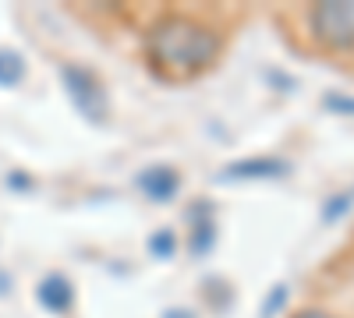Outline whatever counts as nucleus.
Segmentation results:
<instances>
[{
	"mask_svg": "<svg viewBox=\"0 0 354 318\" xmlns=\"http://www.w3.org/2000/svg\"><path fill=\"white\" fill-rule=\"evenodd\" d=\"M145 50H149V61L170 74V78H192L202 74L205 68L216 64L220 57V36L209 25H202L195 18L185 14H167L160 18L149 36H145Z\"/></svg>",
	"mask_w": 354,
	"mask_h": 318,
	"instance_id": "nucleus-1",
	"label": "nucleus"
},
{
	"mask_svg": "<svg viewBox=\"0 0 354 318\" xmlns=\"http://www.w3.org/2000/svg\"><path fill=\"white\" fill-rule=\"evenodd\" d=\"M61 81H64V92H68L71 106L88 124H100L106 117V89H103V81L93 68L64 61L61 64Z\"/></svg>",
	"mask_w": 354,
	"mask_h": 318,
	"instance_id": "nucleus-2",
	"label": "nucleus"
},
{
	"mask_svg": "<svg viewBox=\"0 0 354 318\" xmlns=\"http://www.w3.org/2000/svg\"><path fill=\"white\" fill-rule=\"evenodd\" d=\"M312 32L333 46V50H354V4L351 0H326L308 11Z\"/></svg>",
	"mask_w": 354,
	"mask_h": 318,
	"instance_id": "nucleus-3",
	"label": "nucleus"
},
{
	"mask_svg": "<svg viewBox=\"0 0 354 318\" xmlns=\"http://www.w3.org/2000/svg\"><path fill=\"white\" fill-rule=\"evenodd\" d=\"M294 166L280 156H252V159H234L216 173V184H238V181H280Z\"/></svg>",
	"mask_w": 354,
	"mask_h": 318,
	"instance_id": "nucleus-4",
	"label": "nucleus"
},
{
	"mask_svg": "<svg viewBox=\"0 0 354 318\" xmlns=\"http://www.w3.org/2000/svg\"><path fill=\"white\" fill-rule=\"evenodd\" d=\"M135 188L149 201H156V206H167V201H174L177 191H181V173H177L174 166H167V163L145 166V170L135 173Z\"/></svg>",
	"mask_w": 354,
	"mask_h": 318,
	"instance_id": "nucleus-5",
	"label": "nucleus"
},
{
	"mask_svg": "<svg viewBox=\"0 0 354 318\" xmlns=\"http://www.w3.org/2000/svg\"><path fill=\"white\" fill-rule=\"evenodd\" d=\"M188 223H192V237H188V251L195 258H205L216 244V223H213V206L209 201H195L188 209Z\"/></svg>",
	"mask_w": 354,
	"mask_h": 318,
	"instance_id": "nucleus-6",
	"label": "nucleus"
},
{
	"mask_svg": "<svg viewBox=\"0 0 354 318\" xmlns=\"http://www.w3.org/2000/svg\"><path fill=\"white\" fill-rule=\"evenodd\" d=\"M36 297H39V304H43L46 311L64 315V311H71V304H75V286H71V279H64V276L53 272V276H46V279L39 283Z\"/></svg>",
	"mask_w": 354,
	"mask_h": 318,
	"instance_id": "nucleus-7",
	"label": "nucleus"
},
{
	"mask_svg": "<svg viewBox=\"0 0 354 318\" xmlns=\"http://www.w3.org/2000/svg\"><path fill=\"white\" fill-rule=\"evenodd\" d=\"M25 78V57L18 50H0V89H15Z\"/></svg>",
	"mask_w": 354,
	"mask_h": 318,
	"instance_id": "nucleus-8",
	"label": "nucleus"
},
{
	"mask_svg": "<svg viewBox=\"0 0 354 318\" xmlns=\"http://www.w3.org/2000/svg\"><path fill=\"white\" fill-rule=\"evenodd\" d=\"M351 209H354V188H347V191L333 195V198L326 201V206H322V219H326V223H337V219H344Z\"/></svg>",
	"mask_w": 354,
	"mask_h": 318,
	"instance_id": "nucleus-9",
	"label": "nucleus"
},
{
	"mask_svg": "<svg viewBox=\"0 0 354 318\" xmlns=\"http://www.w3.org/2000/svg\"><path fill=\"white\" fill-rule=\"evenodd\" d=\"M149 251H153V258H160V262L174 258V251H177V237H174V230H156V234L149 237Z\"/></svg>",
	"mask_w": 354,
	"mask_h": 318,
	"instance_id": "nucleus-10",
	"label": "nucleus"
},
{
	"mask_svg": "<svg viewBox=\"0 0 354 318\" xmlns=\"http://www.w3.org/2000/svg\"><path fill=\"white\" fill-rule=\"evenodd\" d=\"M287 297H290V290L283 283H277L273 290H270V297L262 301V318H273V315H280V308L287 304Z\"/></svg>",
	"mask_w": 354,
	"mask_h": 318,
	"instance_id": "nucleus-11",
	"label": "nucleus"
},
{
	"mask_svg": "<svg viewBox=\"0 0 354 318\" xmlns=\"http://www.w3.org/2000/svg\"><path fill=\"white\" fill-rule=\"evenodd\" d=\"M322 106L333 110V113H351V117H354V99H351V96H337V92H330L326 99H322Z\"/></svg>",
	"mask_w": 354,
	"mask_h": 318,
	"instance_id": "nucleus-12",
	"label": "nucleus"
},
{
	"mask_svg": "<svg viewBox=\"0 0 354 318\" xmlns=\"http://www.w3.org/2000/svg\"><path fill=\"white\" fill-rule=\"evenodd\" d=\"M11 286H15V283H11V276H8L4 269H0V297H8V294H11Z\"/></svg>",
	"mask_w": 354,
	"mask_h": 318,
	"instance_id": "nucleus-13",
	"label": "nucleus"
},
{
	"mask_svg": "<svg viewBox=\"0 0 354 318\" xmlns=\"http://www.w3.org/2000/svg\"><path fill=\"white\" fill-rule=\"evenodd\" d=\"M294 318H333V315H326V311H298Z\"/></svg>",
	"mask_w": 354,
	"mask_h": 318,
	"instance_id": "nucleus-14",
	"label": "nucleus"
}]
</instances>
